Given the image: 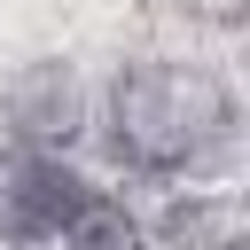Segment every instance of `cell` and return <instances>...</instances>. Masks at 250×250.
Segmentation results:
<instances>
[{
	"instance_id": "obj_1",
	"label": "cell",
	"mask_w": 250,
	"mask_h": 250,
	"mask_svg": "<svg viewBox=\"0 0 250 250\" xmlns=\"http://www.w3.org/2000/svg\"><path fill=\"white\" fill-rule=\"evenodd\" d=\"M227 133H234V94L203 62L141 55L117 62L102 94V148L133 180H188L227 148Z\"/></svg>"
},
{
	"instance_id": "obj_2",
	"label": "cell",
	"mask_w": 250,
	"mask_h": 250,
	"mask_svg": "<svg viewBox=\"0 0 250 250\" xmlns=\"http://www.w3.org/2000/svg\"><path fill=\"white\" fill-rule=\"evenodd\" d=\"M86 125H94V102H86L78 62H55V55L23 62L8 78V94H0V133L23 156H70L86 141Z\"/></svg>"
},
{
	"instance_id": "obj_3",
	"label": "cell",
	"mask_w": 250,
	"mask_h": 250,
	"mask_svg": "<svg viewBox=\"0 0 250 250\" xmlns=\"http://www.w3.org/2000/svg\"><path fill=\"white\" fill-rule=\"evenodd\" d=\"M86 172L70 156H23V148H0V242L8 250H39L62 234V219L86 203Z\"/></svg>"
},
{
	"instance_id": "obj_4",
	"label": "cell",
	"mask_w": 250,
	"mask_h": 250,
	"mask_svg": "<svg viewBox=\"0 0 250 250\" xmlns=\"http://www.w3.org/2000/svg\"><path fill=\"white\" fill-rule=\"evenodd\" d=\"M141 234H148V250H219L227 234H242V211L219 188H188L156 219H141Z\"/></svg>"
},
{
	"instance_id": "obj_5",
	"label": "cell",
	"mask_w": 250,
	"mask_h": 250,
	"mask_svg": "<svg viewBox=\"0 0 250 250\" xmlns=\"http://www.w3.org/2000/svg\"><path fill=\"white\" fill-rule=\"evenodd\" d=\"M55 250H148V234H141V211H133L125 195H109V188H86V203L62 219Z\"/></svg>"
},
{
	"instance_id": "obj_6",
	"label": "cell",
	"mask_w": 250,
	"mask_h": 250,
	"mask_svg": "<svg viewBox=\"0 0 250 250\" xmlns=\"http://www.w3.org/2000/svg\"><path fill=\"white\" fill-rule=\"evenodd\" d=\"M195 8H211V16H234V8H242V0H195Z\"/></svg>"
},
{
	"instance_id": "obj_7",
	"label": "cell",
	"mask_w": 250,
	"mask_h": 250,
	"mask_svg": "<svg viewBox=\"0 0 250 250\" xmlns=\"http://www.w3.org/2000/svg\"><path fill=\"white\" fill-rule=\"evenodd\" d=\"M219 250H250V234H227V242H219Z\"/></svg>"
}]
</instances>
